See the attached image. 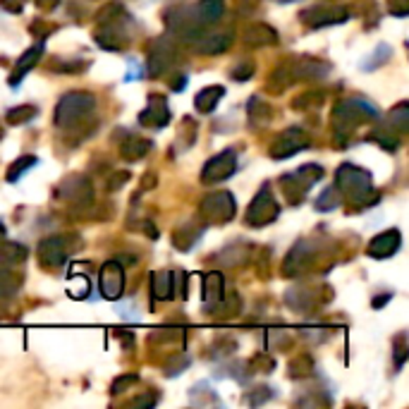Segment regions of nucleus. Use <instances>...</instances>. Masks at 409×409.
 I'll return each instance as SVG.
<instances>
[{
	"mask_svg": "<svg viewBox=\"0 0 409 409\" xmlns=\"http://www.w3.org/2000/svg\"><path fill=\"white\" fill-rule=\"evenodd\" d=\"M388 58H390V48H388V46H383V43H381V46L376 48V53L367 60L364 70H376V67H381V62H386Z\"/></svg>",
	"mask_w": 409,
	"mask_h": 409,
	"instance_id": "27",
	"label": "nucleus"
},
{
	"mask_svg": "<svg viewBox=\"0 0 409 409\" xmlns=\"http://www.w3.org/2000/svg\"><path fill=\"white\" fill-rule=\"evenodd\" d=\"M96 108V98L86 91H72L60 98L58 108H55V125L58 127H74L84 117H89Z\"/></svg>",
	"mask_w": 409,
	"mask_h": 409,
	"instance_id": "1",
	"label": "nucleus"
},
{
	"mask_svg": "<svg viewBox=\"0 0 409 409\" xmlns=\"http://www.w3.org/2000/svg\"><path fill=\"white\" fill-rule=\"evenodd\" d=\"M0 256H3V261H8V263H20L27 259V247H22V244H17V242H8L3 249H0Z\"/></svg>",
	"mask_w": 409,
	"mask_h": 409,
	"instance_id": "24",
	"label": "nucleus"
},
{
	"mask_svg": "<svg viewBox=\"0 0 409 409\" xmlns=\"http://www.w3.org/2000/svg\"><path fill=\"white\" fill-rule=\"evenodd\" d=\"M374 117H379V110L367 100H342L333 110V122H335V132L340 137L350 134L359 122L374 120Z\"/></svg>",
	"mask_w": 409,
	"mask_h": 409,
	"instance_id": "2",
	"label": "nucleus"
},
{
	"mask_svg": "<svg viewBox=\"0 0 409 409\" xmlns=\"http://www.w3.org/2000/svg\"><path fill=\"white\" fill-rule=\"evenodd\" d=\"M170 65H173V50H170L166 43H156L149 58V74L151 77H159Z\"/></svg>",
	"mask_w": 409,
	"mask_h": 409,
	"instance_id": "15",
	"label": "nucleus"
},
{
	"mask_svg": "<svg viewBox=\"0 0 409 409\" xmlns=\"http://www.w3.org/2000/svg\"><path fill=\"white\" fill-rule=\"evenodd\" d=\"M149 149H151V142L146 139H129V142H125L122 144V156L125 159H129V161H139L142 156H146L149 154Z\"/></svg>",
	"mask_w": 409,
	"mask_h": 409,
	"instance_id": "22",
	"label": "nucleus"
},
{
	"mask_svg": "<svg viewBox=\"0 0 409 409\" xmlns=\"http://www.w3.org/2000/svg\"><path fill=\"white\" fill-rule=\"evenodd\" d=\"M278 213H280L278 201L270 194V187L263 185L247 211V225H251V228H263V225L273 223V220L278 218Z\"/></svg>",
	"mask_w": 409,
	"mask_h": 409,
	"instance_id": "4",
	"label": "nucleus"
},
{
	"mask_svg": "<svg viewBox=\"0 0 409 409\" xmlns=\"http://www.w3.org/2000/svg\"><path fill=\"white\" fill-rule=\"evenodd\" d=\"M41 263L48 268H58L67 261V247H65V237H48V240L41 242L39 247Z\"/></svg>",
	"mask_w": 409,
	"mask_h": 409,
	"instance_id": "9",
	"label": "nucleus"
},
{
	"mask_svg": "<svg viewBox=\"0 0 409 409\" xmlns=\"http://www.w3.org/2000/svg\"><path fill=\"white\" fill-rule=\"evenodd\" d=\"M41 55H43V43H36L34 48H29L27 53H24L22 58L17 60L15 70H12V74H10V86H15V89H17V86H20V81L24 79V74L34 70V65L39 62Z\"/></svg>",
	"mask_w": 409,
	"mask_h": 409,
	"instance_id": "14",
	"label": "nucleus"
},
{
	"mask_svg": "<svg viewBox=\"0 0 409 409\" xmlns=\"http://www.w3.org/2000/svg\"><path fill=\"white\" fill-rule=\"evenodd\" d=\"M5 235H8V232H5V225L0 223V240H5Z\"/></svg>",
	"mask_w": 409,
	"mask_h": 409,
	"instance_id": "31",
	"label": "nucleus"
},
{
	"mask_svg": "<svg viewBox=\"0 0 409 409\" xmlns=\"http://www.w3.org/2000/svg\"><path fill=\"white\" fill-rule=\"evenodd\" d=\"M36 110L34 105H20V108H12L8 110V122L10 125H22V122H29L36 117Z\"/></svg>",
	"mask_w": 409,
	"mask_h": 409,
	"instance_id": "25",
	"label": "nucleus"
},
{
	"mask_svg": "<svg viewBox=\"0 0 409 409\" xmlns=\"http://www.w3.org/2000/svg\"><path fill=\"white\" fill-rule=\"evenodd\" d=\"M338 190L345 192L350 199L364 201L371 194V173L367 170L352 166V163H345V166L338 168Z\"/></svg>",
	"mask_w": 409,
	"mask_h": 409,
	"instance_id": "3",
	"label": "nucleus"
},
{
	"mask_svg": "<svg viewBox=\"0 0 409 409\" xmlns=\"http://www.w3.org/2000/svg\"><path fill=\"white\" fill-rule=\"evenodd\" d=\"M151 287H154V297L156 299H173L175 294V275L168 273V270H163V273H154V278H151Z\"/></svg>",
	"mask_w": 409,
	"mask_h": 409,
	"instance_id": "18",
	"label": "nucleus"
},
{
	"mask_svg": "<svg viewBox=\"0 0 409 409\" xmlns=\"http://www.w3.org/2000/svg\"><path fill=\"white\" fill-rule=\"evenodd\" d=\"M225 96V89L223 86H206V89H201L197 93V98H194V105H197L199 113H213L218 105V100Z\"/></svg>",
	"mask_w": 409,
	"mask_h": 409,
	"instance_id": "17",
	"label": "nucleus"
},
{
	"mask_svg": "<svg viewBox=\"0 0 409 409\" xmlns=\"http://www.w3.org/2000/svg\"><path fill=\"white\" fill-rule=\"evenodd\" d=\"M244 41L249 46H270V43L278 41V34L268 27V24H251V27L244 31Z\"/></svg>",
	"mask_w": 409,
	"mask_h": 409,
	"instance_id": "16",
	"label": "nucleus"
},
{
	"mask_svg": "<svg viewBox=\"0 0 409 409\" xmlns=\"http://www.w3.org/2000/svg\"><path fill=\"white\" fill-rule=\"evenodd\" d=\"M280 3H292V0H280Z\"/></svg>",
	"mask_w": 409,
	"mask_h": 409,
	"instance_id": "32",
	"label": "nucleus"
},
{
	"mask_svg": "<svg viewBox=\"0 0 409 409\" xmlns=\"http://www.w3.org/2000/svg\"><path fill=\"white\" fill-rule=\"evenodd\" d=\"M251 74H254V67L247 65V67H244V70H232V79L242 81V79H249Z\"/></svg>",
	"mask_w": 409,
	"mask_h": 409,
	"instance_id": "30",
	"label": "nucleus"
},
{
	"mask_svg": "<svg viewBox=\"0 0 409 409\" xmlns=\"http://www.w3.org/2000/svg\"><path fill=\"white\" fill-rule=\"evenodd\" d=\"M230 43H232V36L225 34V31H213V34H197V36H194V46H197L199 53H204V55L225 53Z\"/></svg>",
	"mask_w": 409,
	"mask_h": 409,
	"instance_id": "13",
	"label": "nucleus"
},
{
	"mask_svg": "<svg viewBox=\"0 0 409 409\" xmlns=\"http://www.w3.org/2000/svg\"><path fill=\"white\" fill-rule=\"evenodd\" d=\"M400 244H402L400 230H386L371 240L369 256H374V259H388V256H393L395 251L400 249Z\"/></svg>",
	"mask_w": 409,
	"mask_h": 409,
	"instance_id": "11",
	"label": "nucleus"
},
{
	"mask_svg": "<svg viewBox=\"0 0 409 409\" xmlns=\"http://www.w3.org/2000/svg\"><path fill=\"white\" fill-rule=\"evenodd\" d=\"M390 10H393L398 17L407 15V0H390Z\"/></svg>",
	"mask_w": 409,
	"mask_h": 409,
	"instance_id": "29",
	"label": "nucleus"
},
{
	"mask_svg": "<svg viewBox=\"0 0 409 409\" xmlns=\"http://www.w3.org/2000/svg\"><path fill=\"white\" fill-rule=\"evenodd\" d=\"M371 139H376L383 149H388V151H395V149H398V139H395V137H388L386 132H381V129H376L374 134H371Z\"/></svg>",
	"mask_w": 409,
	"mask_h": 409,
	"instance_id": "28",
	"label": "nucleus"
},
{
	"mask_svg": "<svg viewBox=\"0 0 409 409\" xmlns=\"http://www.w3.org/2000/svg\"><path fill=\"white\" fill-rule=\"evenodd\" d=\"M235 173H237V154L232 149H225L206 163L204 173H201V180H204L206 185H213V182L230 180Z\"/></svg>",
	"mask_w": 409,
	"mask_h": 409,
	"instance_id": "5",
	"label": "nucleus"
},
{
	"mask_svg": "<svg viewBox=\"0 0 409 409\" xmlns=\"http://www.w3.org/2000/svg\"><path fill=\"white\" fill-rule=\"evenodd\" d=\"M390 125H393V127H398V129H402L405 132L407 127H409V113H407V103H400L398 108H395L393 113H390Z\"/></svg>",
	"mask_w": 409,
	"mask_h": 409,
	"instance_id": "26",
	"label": "nucleus"
},
{
	"mask_svg": "<svg viewBox=\"0 0 409 409\" xmlns=\"http://www.w3.org/2000/svg\"><path fill=\"white\" fill-rule=\"evenodd\" d=\"M197 15L201 22H216L223 15V0H201Z\"/></svg>",
	"mask_w": 409,
	"mask_h": 409,
	"instance_id": "21",
	"label": "nucleus"
},
{
	"mask_svg": "<svg viewBox=\"0 0 409 409\" xmlns=\"http://www.w3.org/2000/svg\"><path fill=\"white\" fill-rule=\"evenodd\" d=\"M347 10L342 8H313V10H304L301 12V20L309 22L311 27H328V24H340L347 20Z\"/></svg>",
	"mask_w": 409,
	"mask_h": 409,
	"instance_id": "10",
	"label": "nucleus"
},
{
	"mask_svg": "<svg viewBox=\"0 0 409 409\" xmlns=\"http://www.w3.org/2000/svg\"><path fill=\"white\" fill-rule=\"evenodd\" d=\"M36 166V156H22V159H17L15 163H12L10 166V170H8V175H5V180L8 182H12V185H15L17 180L22 178L24 173H27V170H31Z\"/></svg>",
	"mask_w": 409,
	"mask_h": 409,
	"instance_id": "23",
	"label": "nucleus"
},
{
	"mask_svg": "<svg viewBox=\"0 0 409 409\" xmlns=\"http://www.w3.org/2000/svg\"><path fill=\"white\" fill-rule=\"evenodd\" d=\"M170 120V108L163 96H151L146 110L139 113V122L149 127H166Z\"/></svg>",
	"mask_w": 409,
	"mask_h": 409,
	"instance_id": "12",
	"label": "nucleus"
},
{
	"mask_svg": "<svg viewBox=\"0 0 409 409\" xmlns=\"http://www.w3.org/2000/svg\"><path fill=\"white\" fill-rule=\"evenodd\" d=\"M204 301L206 304H220L223 301V275L220 273H209L204 278Z\"/></svg>",
	"mask_w": 409,
	"mask_h": 409,
	"instance_id": "19",
	"label": "nucleus"
},
{
	"mask_svg": "<svg viewBox=\"0 0 409 409\" xmlns=\"http://www.w3.org/2000/svg\"><path fill=\"white\" fill-rule=\"evenodd\" d=\"M340 204H342V192H340L338 187H328V190L313 201L316 211H335L340 209Z\"/></svg>",
	"mask_w": 409,
	"mask_h": 409,
	"instance_id": "20",
	"label": "nucleus"
},
{
	"mask_svg": "<svg viewBox=\"0 0 409 409\" xmlns=\"http://www.w3.org/2000/svg\"><path fill=\"white\" fill-rule=\"evenodd\" d=\"M100 282V294L105 299H120L125 292V268L117 261H105L98 275Z\"/></svg>",
	"mask_w": 409,
	"mask_h": 409,
	"instance_id": "7",
	"label": "nucleus"
},
{
	"mask_svg": "<svg viewBox=\"0 0 409 409\" xmlns=\"http://www.w3.org/2000/svg\"><path fill=\"white\" fill-rule=\"evenodd\" d=\"M201 216L206 220H218V223H228V220L235 218V199H232L230 192H218V194H211V197H206L201 201L199 206Z\"/></svg>",
	"mask_w": 409,
	"mask_h": 409,
	"instance_id": "6",
	"label": "nucleus"
},
{
	"mask_svg": "<svg viewBox=\"0 0 409 409\" xmlns=\"http://www.w3.org/2000/svg\"><path fill=\"white\" fill-rule=\"evenodd\" d=\"M304 149H309V137L299 127H292V129H285L278 139H275V144L270 146V156H273V159H289V156L299 154V151Z\"/></svg>",
	"mask_w": 409,
	"mask_h": 409,
	"instance_id": "8",
	"label": "nucleus"
}]
</instances>
